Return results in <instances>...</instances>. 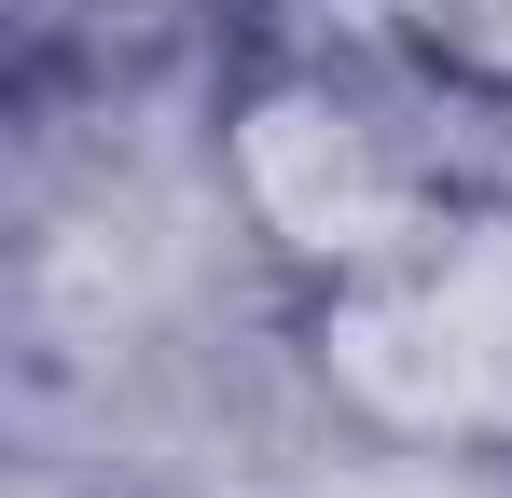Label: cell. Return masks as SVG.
Returning a JSON list of instances; mask_svg holds the SVG:
<instances>
[{
    "mask_svg": "<svg viewBox=\"0 0 512 498\" xmlns=\"http://www.w3.org/2000/svg\"><path fill=\"white\" fill-rule=\"evenodd\" d=\"M263 194H277L305 236H333V222H360V208H374L360 139H346V125H319V111H277V125H263Z\"/></svg>",
    "mask_w": 512,
    "mask_h": 498,
    "instance_id": "1",
    "label": "cell"
},
{
    "mask_svg": "<svg viewBox=\"0 0 512 498\" xmlns=\"http://www.w3.org/2000/svg\"><path fill=\"white\" fill-rule=\"evenodd\" d=\"M457 28H471V42H499V56H512V0H457Z\"/></svg>",
    "mask_w": 512,
    "mask_h": 498,
    "instance_id": "2",
    "label": "cell"
}]
</instances>
